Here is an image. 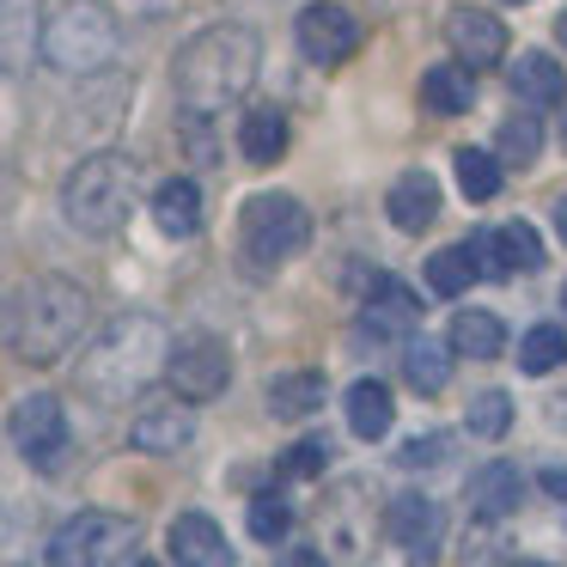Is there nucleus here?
Segmentation results:
<instances>
[{
	"label": "nucleus",
	"instance_id": "obj_1",
	"mask_svg": "<svg viewBox=\"0 0 567 567\" xmlns=\"http://www.w3.org/2000/svg\"><path fill=\"white\" fill-rule=\"evenodd\" d=\"M262 68V43L250 25H208L177 50L172 62V86H177V111L184 116H220L226 104H238L257 86Z\"/></svg>",
	"mask_w": 567,
	"mask_h": 567
},
{
	"label": "nucleus",
	"instance_id": "obj_2",
	"mask_svg": "<svg viewBox=\"0 0 567 567\" xmlns=\"http://www.w3.org/2000/svg\"><path fill=\"white\" fill-rule=\"evenodd\" d=\"M172 367V330L153 311H123L104 323V336L80 354V391L99 403H128Z\"/></svg>",
	"mask_w": 567,
	"mask_h": 567
},
{
	"label": "nucleus",
	"instance_id": "obj_3",
	"mask_svg": "<svg viewBox=\"0 0 567 567\" xmlns=\"http://www.w3.org/2000/svg\"><path fill=\"white\" fill-rule=\"evenodd\" d=\"M80 336H86V293L62 275L25 281L7 306V348L31 367H55Z\"/></svg>",
	"mask_w": 567,
	"mask_h": 567
},
{
	"label": "nucleus",
	"instance_id": "obj_4",
	"mask_svg": "<svg viewBox=\"0 0 567 567\" xmlns=\"http://www.w3.org/2000/svg\"><path fill=\"white\" fill-rule=\"evenodd\" d=\"M141 202V165L123 159V153H92L68 172V189H62V214L68 226H80L86 238H111L128 226Z\"/></svg>",
	"mask_w": 567,
	"mask_h": 567
},
{
	"label": "nucleus",
	"instance_id": "obj_5",
	"mask_svg": "<svg viewBox=\"0 0 567 567\" xmlns=\"http://www.w3.org/2000/svg\"><path fill=\"white\" fill-rule=\"evenodd\" d=\"M43 62L55 68V74H104V68L116 62V50H123V25H116V13L104 7V0H62L50 19H43V38H38Z\"/></svg>",
	"mask_w": 567,
	"mask_h": 567
},
{
	"label": "nucleus",
	"instance_id": "obj_6",
	"mask_svg": "<svg viewBox=\"0 0 567 567\" xmlns=\"http://www.w3.org/2000/svg\"><path fill=\"white\" fill-rule=\"evenodd\" d=\"M238 245H245V257L257 262V269H281L287 257H299V250L311 245V214H306V202L281 196V189H269V196H250L245 214H238Z\"/></svg>",
	"mask_w": 567,
	"mask_h": 567
},
{
	"label": "nucleus",
	"instance_id": "obj_7",
	"mask_svg": "<svg viewBox=\"0 0 567 567\" xmlns=\"http://www.w3.org/2000/svg\"><path fill=\"white\" fill-rule=\"evenodd\" d=\"M135 549V525L123 513H80L50 537V567H116Z\"/></svg>",
	"mask_w": 567,
	"mask_h": 567
},
{
	"label": "nucleus",
	"instance_id": "obj_8",
	"mask_svg": "<svg viewBox=\"0 0 567 567\" xmlns=\"http://www.w3.org/2000/svg\"><path fill=\"white\" fill-rule=\"evenodd\" d=\"M13 445L31 470H62L68 457V409L62 396L50 391H31L25 403L13 409Z\"/></svg>",
	"mask_w": 567,
	"mask_h": 567
},
{
	"label": "nucleus",
	"instance_id": "obj_9",
	"mask_svg": "<svg viewBox=\"0 0 567 567\" xmlns=\"http://www.w3.org/2000/svg\"><path fill=\"white\" fill-rule=\"evenodd\" d=\"M165 379H172V391L184 396V403H208V396H220L226 384H233V354H226L220 336H184V342L172 348Z\"/></svg>",
	"mask_w": 567,
	"mask_h": 567
},
{
	"label": "nucleus",
	"instance_id": "obj_10",
	"mask_svg": "<svg viewBox=\"0 0 567 567\" xmlns=\"http://www.w3.org/2000/svg\"><path fill=\"white\" fill-rule=\"evenodd\" d=\"M299 50H306V62H318V68H342L348 55L360 50L354 13L336 7V0H311L306 13H299Z\"/></svg>",
	"mask_w": 567,
	"mask_h": 567
},
{
	"label": "nucleus",
	"instance_id": "obj_11",
	"mask_svg": "<svg viewBox=\"0 0 567 567\" xmlns=\"http://www.w3.org/2000/svg\"><path fill=\"white\" fill-rule=\"evenodd\" d=\"M360 330L372 342H396V336H415L421 330V299L415 287H403L396 275H379L367 287V306H360Z\"/></svg>",
	"mask_w": 567,
	"mask_h": 567
},
{
	"label": "nucleus",
	"instance_id": "obj_12",
	"mask_svg": "<svg viewBox=\"0 0 567 567\" xmlns=\"http://www.w3.org/2000/svg\"><path fill=\"white\" fill-rule=\"evenodd\" d=\"M445 43H452V55L470 74H482V68H494L506 55V25L494 13H482V7H452L445 13Z\"/></svg>",
	"mask_w": 567,
	"mask_h": 567
},
{
	"label": "nucleus",
	"instance_id": "obj_13",
	"mask_svg": "<svg viewBox=\"0 0 567 567\" xmlns=\"http://www.w3.org/2000/svg\"><path fill=\"white\" fill-rule=\"evenodd\" d=\"M470 245H476V257H482V275H530V269H543V238L530 233L525 220L470 233Z\"/></svg>",
	"mask_w": 567,
	"mask_h": 567
},
{
	"label": "nucleus",
	"instance_id": "obj_14",
	"mask_svg": "<svg viewBox=\"0 0 567 567\" xmlns=\"http://www.w3.org/2000/svg\"><path fill=\"white\" fill-rule=\"evenodd\" d=\"M165 549H172L177 567H233L226 530L214 525L208 513H177L172 530H165Z\"/></svg>",
	"mask_w": 567,
	"mask_h": 567
},
{
	"label": "nucleus",
	"instance_id": "obj_15",
	"mask_svg": "<svg viewBox=\"0 0 567 567\" xmlns=\"http://www.w3.org/2000/svg\"><path fill=\"white\" fill-rule=\"evenodd\" d=\"M196 440V415L184 403H153L128 421V445L135 452H184Z\"/></svg>",
	"mask_w": 567,
	"mask_h": 567
},
{
	"label": "nucleus",
	"instance_id": "obj_16",
	"mask_svg": "<svg viewBox=\"0 0 567 567\" xmlns=\"http://www.w3.org/2000/svg\"><path fill=\"white\" fill-rule=\"evenodd\" d=\"M384 530H391L396 549L427 555L433 543H440V501H427V494H396V501L384 506Z\"/></svg>",
	"mask_w": 567,
	"mask_h": 567
},
{
	"label": "nucleus",
	"instance_id": "obj_17",
	"mask_svg": "<svg viewBox=\"0 0 567 567\" xmlns=\"http://www.w3.org/2000/svg\"><path fill=\"white\" fill-rule=\"evenodd\" d=\"M518 494H525V476H518V464H482L476 476H470V513L476 518H506L518 506Z\"/></svg>",
	"mask_w": 567,
	"mask_h": 567
},
{
	"label": "nucleus",
	"instance_id": "obj_18",
	"mask_svg": "<svg viewBox=\"0 0 567 567\" xmlns=\"http://www.w3.org/2000/svg\"><path fill=\"white\" fill-rule=\"evenodd\" d=\"M452 342H440V336H409L403 348V379L415 384L421 396H440L445 384H452Z\"/></svg>",
	"mask_w": 567,
	"mask_h": 567
},
{
	"label": "nucleus",
	"instance_id": "obj_19",
	"mask_svg": "<svg viewBox=\"0 0 567 567\" xmlns=\"http://www.w3.org/2000/svg\"><path fill=\"white\" fill-rule=\"evenodd\" d=\"M384 208H391V226L421 233V226L440 220V184H433L427 172H409V177H396V189L384 196Z\"/></svg>",
	"mask_w": 567,
	"mask_h": 567
},
{
	"label": "nucleus",
	"instance_id": "obj_20",
	"mask_svg": "<svg viewBox=\"0 0 567 567\" xmlns=\"http://www.w3.org/2000/svg\"><path fill=\"white\" fill-rule=\"evenodd\" d=\"M153 220H159L165 238H196L202 233V189L189 177H172V184L153 189Z\"/></svg>",
	"mask_w": 567,
	"mask_h": 567
},
{
	"label": "nucleus",
	"instance_id": "obj_21",
	"mask_svg": "<svg viewBox=\"0 0 567 567\" xmlns=\"http://www.w3.org/2000/svg\"><path fill=\"white\" fill-rule=\"evenodd\" d=\"M513 92L525 104H561L567 99V74H561V62L555 55H543V50H530V55H518L513 62Z\"/></svg>",
	"mask_w": 567,
	"mask_h": 567
},
{
	"label": "nucleus",
	"instance_id": "obj_22",
	"mask_svg": "<svg viewBox=\"0 0 567 567\" xmlns=\"http://www.w3.org/2000/svg\"><path fill=\"white\" fill-rule=\"evenodd\" d=\"M391 421H396V403H391V391H384L379 379L348 384V427H354L360 440H384Z\"/></svg>",
	"mask_w": 567,
	"mask_h": 567
},
{
	"label": "nucleus",
	"instance_id": "obj_23",
	"mask_svg": "<svg viewBox=\"0 0 567 567\" xmlns=\"http://www.w3.org/2000/svg\"><path fill=\"white\" fill-rule=\"evenodd\" d=\"M476 281H482L476 245H445V250H433V257H427V287L440 299H457L464 287H476Z\"/></svg>",
	"mask_w": 567,
	"mask_h": 567
},
{
	"label": "nucleus",
	"instance_id": "obj_24",
	"mask_svg": "<svg viewBox=\"0 0 567 567\" xmlns=\"http://www.w3.org/2000/svg\"><path fill=\"white\" fill-rule=\"evenodd\" d=\"M452 348L457 354H470V360H494L506 348V323L494 318V311H457L452 318Z\"/></svg>",
	"mask_w": 567,
	"mask_h": 567
},
{
	"label": "nucleus",
	"instance_id": "obj_25",
	"mask_svg": "<svg viewBox=\"0 0 567 567\" xmlns=\"http://www.w3.org/2000/svg\"><path fill=\"white\" fill-rule=\"evenodd\" d=\"M269 409L281 421H306L311 409H323V372H287V379H275Z\"/></svg>",
	"mask_w": 567,
	"mask_h": 567
},
{
	"label": "nucleus",
	"instance_id": "obj_26",
	"mask_svg": "<svg viewBox=\"0 0 567 567\" xmlns=\"http://www.w3.org/2000/svg\"><path fill=\"white\" fill-rule=\"evenodd\" d=\"M421 104L433 116H464L470 111V74L464 68H427L421 74Z\"/></svg>",
	"mask_w": 567,
	"mask_h": 567
},
{
	"label": "nucleus",
	"instance_id": "obj_27",
	"mask_svg": "<svg viewBox=\"0 0 567 567\" xmlns=\"http://www.w3.org/2000/svg\"><path fill=\"white\" fill-rule=\"evenodd\" d=\"M501 165H518V172H530V165H537V153H543V123L530 111H513L501 123Z\"/></svg>",
	"mask_w": 567,
	"mask_h": 567
},
{
	"label": "nucleus",
	"instance_id": "obj_28",
	"mask_svg": "<svg viewBox=\"0 0 567 567\" xmlns=\"http://www.w3.org/2000/svg\"><path fill=\"white\" fill-rule=\"evenodd\" d=\"M238 141H245V159L250 165H275L287 153V123L275 111H250L245 128H238Z\"/></svg>",
	"mask_w": 567,
	"mask_h": 567
},
{
	"label": "nucleus",
	"instance_id": "obj_29",
	"mask_svg": "<svg viewBox=\"0 0 567 567\" xmlns=\"http://www.w3.org/2000/svg\"><path fill=\"white\" fill-rule=\"evenodd\" d=\"M452 172H457V189H464L470 202H494V196H501V159H494V153L464 147L452 159Z\"/></svg>",
	"mask_w": 567,
	"mask_h": 567
},
{
	"label": "nucleus",
	"instance_id": "obj_30",
	"mask_svg": "<svg viewBox=\"0 0 567 567\" xmlns=\"http://www.w3.org/2000/svg\"><path fill=\"white\" fill-rule=\"evenodd\" d=\"M561 360H567V330L561 323H537V330H525V342H518V367H525L530 379L555 372Z\"/></svg>",
	"mask_w": 567,
	"mask_h": 567
},
{
	"label": "nucleus",
	"instance_id": "obj_31",
	"mask_svg": "<svg viewBox=\"0 0 567 567\" xmlns=\"http://www.w3.org/2000/svg\"><path fill=\"white\" fill-rule=\"evenodd\" d=\"M464 427L476 433V440H501L506 427H513V396L506 391H476L464 409Z\"/></svg>",
	"mask_w": 567,
	"mask_h": 567
},
{
	"label": "nucleus",
	"instance_id": "obj_32",
	"mask_svg": "<svg viewBox=\"0 0 567 567\" xmlns=\"http://www.w3.org/2000/svg\"><path fill=\"white\" fill-rule=\"evenodd\" d=\"M287 525H293V506H287L275 488H262L257 501H250V537H257V543H281Z\"/></svg>",
	"mask_w": 567,
	"mask_h": 567
},
{
	"label": "nucleus",
	"instance_id": "obj_33",
	"mask_svg": "<svg viewBox=\"0 0 567 567\" xmlns=\"http://www.w3.org/2000/svg\"><path fill=\"white\" fill-rule=\"evenodd\" d=\"M25 43H31V0H7V74L25 68Z\"/></svg>",
	"mask_w": 567,
	"mask_h": 567
},
{
	"label": "nucleus",
	"instance_id": "obj_34",
	"mask_svg": "<svg viewBox=\"0 0 567 567\" xmlns=\"http://www.w3.org/2000/svg\"><path fill=\"white\" fill-rule=\"evenodd\" d=\"M323 464H330V445L323 440H299L293 452H287V476H318Z\"/></svg>",
	"mask_w": 567,
	"mask_h": 567
},
{
	"label": "nucleus",
	"instance_id": "obj_35",
	"mask_svg": "<svg viewBox=\"0 0 567 567\" xmlns=\"http://www.w3.org/2000/svg\"><path fill=\"white\" fill-rule=\"evenodd\" d=\"M445 445H452V440H445V433H427V440H409V445H403V452H396V457H403L409 470H415V464H440V457H445Z\"/></svg>",
	"mask_w": 567,
	"mask_h": 567
},
{
	"label": "nucleus",
	"instance_id": "obj_36",
	"mask_svg": "<svg viewBox=\"0 0 567 567\" xmlns=\"http://www.w3.org/2000/svg\"><path fill=\"white\" fill-rule=\"evenodd\" d=\"M543 488H549V494H555V501H561V506H567V470H543Z\"/></svg>",
	"mask_w": 567,
	"mask_h": 567
},
{
	"label": "nucleus",
	"instance_id": "obj_37",
	"mask_svg": "<svg viewBox=\"0 0 567 567\" xmlns=\"http://www.w3.org/2000/svg\"><path fill=\"white\" fill-rule=\"evenodd\" d=\"M555 226H561V238H567V196L555 202Z\"/></svg>",
	"mask_w": 567,
	"mask_h": 567
},
{
	"label": "nucleus",
	"instance_id": "obj_38",
	"mask_svg": "<svg viewBox=\"0 0 567 567\" xmlns=\"http://www.w3.org/2000/svg\"><path fill=\"white\" fill-rule=\"evenodd\" d=\"M555 38H561V43H567V13H561V19H555Z\"/></svg>",
	"mask_w": 567,
	"mask_h": 567
},
{
	"label": "nucleus",
	"instance_id": "obj_39",
	"mask_svg": "<svg viewBox=\"0 0 567 567\" xmlns=\"http://www.w3.org/2000/svg\"><path fill=\"white\" fill-rule=\"evenodd\" d=\"M518 567H549V561H518Z\"/></svg>",
	"mask_w": 567,
	"mask_h": 567
},
{
	"label": "nucleus",
	"instance_id": "obj_40",
	"mask_svg": "<svg viewBox=\"0 0 567 567\" xmlns=\"http://www.w3.org/2000/svg\"><path fill=\"white\" fill-rule=\"evenodd\" d=\"M135 567H159V561H135Z\"/></svg>",
	"mask_w": 567,
	"mask_h": 567
},
{
	"label": "nucleus",
	"instance_id": "obj_41",
	"mask_svg": "<svg viewBox=\"0 0 567 567\" xmlns=\"http://www.w3.org/2000/svg\"><path fill=\"white\" fill-rule=\"evenodd\" d=\"M506 7H525V0H506Z\"/></svg>",
	"mask_w": 567,
	"mask_h": 567
},
{
	"label": "nucleus",
	"instance_id": "obj_42",
	"mask_svg": "<svg viewBox=\"0 0 567 567\" xmlns=\"http://www.w3.org/2000/svg\"><path fill=\"white\" fill-rule=\"evenodd\" d=\"M561 306H567V287H561Z\"/></svg>",
	"mask_w": 567,
	"mask_h": 567
}]
</instances>
